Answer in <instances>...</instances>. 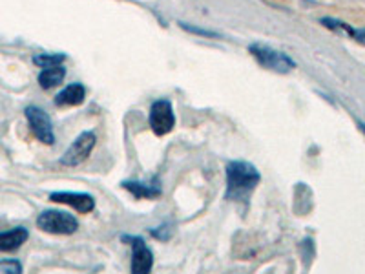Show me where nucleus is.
Listing matches in <instances>:
<instances>
[{"mask_svg":"<svg viewBox=\"0 0 365 274\" xmlns=\"http://www.w3.org/2000/svg\"><path fill=\"white\" fill-rule=\"evenodd\" d=\"M259 183V172L247 161H232L227 165V200L243 201Z\"/></svg>","mask_w":365,"mask_h":274,"instance_id":"obj_1","label":"nucleus"},{"mask_svg":"<svg viewBox=\"0 0 365 274\" xmlns=\"http://www.w3.org/2000/svg\"><path fill=\"white\" fill-rule=\"evenodd\" d=\"M37 225L50 234H73L79 228V221L63 210H44L37 218Z\"/></svg>","mask_w":365,"mask_h":274,"instance_id":"obj_2","label":"nucleus"},{"mask_svg":"<svg viewBox=\"0 0 365 274\" xmlns=\"http://www.w3.org/2000/svg\"><path fill=\"white\" fill-rule=\"evenodd\" d=\"M26 117H28V123L31 126V132L37 136L38 141H42L44 145H53L55 133L50 116L44 110L37 108V106H28L26 108Z\"/></svg>","mask_w":365,"mask_h":274,"instance_id":"obj_3","label":"nucleus"},{"mask_svg":"<svg viewBox=\"0 0 365 274\" xmlns=\"http://www.w3.org/2000/svg\"><path fill=\"white\" fill-rule=\"evenodd\" d=\"M175 125V116L170 101H155L150 108V126L158 136H165Z\"/></svg>","mask_w":365,"mask_h":274,"instance_id":"obj_4","label":"nucleus"},{"mask_svg":"<svg viewBox=\"0 0 365 274\" xmlns=\"http://www.w3.org/2000/svg\"><path fill=\"white\" fill-rule=\"evenodd\" d=\"M96 141H97L96 133L83 132L73 143H71L70 148L64 152V156L61 158V163L66 166H75V165H79V163H83L84 159L90 156L91 150H93Z\"/></svg>","mask_w":365,"mask_h":274,"instance_id":"obj_5","label":"nucleus"},{"mask_svg":"<svg viewBox=\"0 0 365 274\" xmlns=\"http://www.w3.org/2000/svg\"><path fill=\"white\" fill-rule=\"evenodd\" d=\"M250 51L257 59V63L263 64L269 70L287 73V71H291L294 68V61L292 59H289L285 54H279L276 50H269V48H263V46H252Z\"/></svg>","mask_w":365,"mask_h":274,"instance_id":"obj_6","label":"nucleus"},{"mask_svg":"<svg viewBox=\"0 0 365 274\" xmlns=\"http://www.w3.org/2000/svg\"><path fill=\"white\" fill-rule=\"evenodd\" d=\"M125 241H130V245L133 249L132 256V273L135 274H145L152 270V265H154V254L152 250L146 247L145 241L141 238H133V236H125L123 238Z\"/></svg>","mask_w":365,"mask_h":274,"instance_id":"obj_7","label":"nucleus"},{"mask_svg":"<svg viewBox=\"0 0 365 274\" xmlns=\"http://www.w3.org/2000/svg\"><path fill=\"white\" fill-rule=\"evenodd\" d=\"M50 200L55 203H64L73 207L79 212H91L96 208V200L90 194H81V192H53Z\"/></svg>","mask_w":365,"mask_h":274,"instance_id":"obj_8","label":"nucleus"},{"mask_svg":"<svg viewBox=\"0 0 365 274\" xmlns=\"http://www.w3.org/2000/svg\"><path fill=\"white\" fill-rule=\"evenodd\" d=\"M28 228L15 227L11 230H0V250L2 253H13L21 249L22 243L28 240Z\"/></svg>","mask_w":365,"mask_h":274,"instance_id":"obj_9","label":"nucleus"},{"mask_svg":"<svg viewBox=\"0 0 365 274\" xmlns=\"http://www.w3.org/2000/svg\"><path fill=\"white\" fill-rule=\"evenodd\" d=\"M84 97H86V90H84L83 84L73 83L64 88L63 91H58L57 97H55V104L57 106H77V104L83 103Z\"/></svg>","mask_w":365,"mask_h":274,"instance_id":"obj_10","label":"nucleus"},{"mask_svg":"<svg viewBox=\"0 0 365 274\" xmlns=\"http://www.w3.org/2000/svg\"><path fill=\"white\" fill-rule=\"evenodd\" d=\"M64 75H66V71H64L63 64H58V66L44 68V70L41 71V75H38V84H41L44 90H50V88H53V86H57V84L63 83Z\"/></svg>","mask_w":365,"mask_h":274,"instance_id":"obj_11","label":"nucleus"},{"mask_svg":"<svg viewBox=\"0 0 365 274\" xmlns=\"http://www.w3.org/2000/svg\"><path fill=\"white\" fill-rule=\"evenodd\" d=\"M125 188H128L135 198H155L161 194V187L158 183H137V181H126L123 183Z\"/></svg>","mask_w":365,"mask_h":274,"instance_id":"obj_12","label":"nucleus"},{"mask_svg":"<svg viewBox=\"0 0 365 274\" xmlns=\"http://www.w3.org/2000/svg\"><path fill=\"white\" fill-rule=\"evenodd\" d=\"M64 55H37L34 59V63L41 68H50V66H58L63 64Z\"/></svg>","mask_w":365,"mask_h":274,"instance_id":"obj_13","label":"nucleus"},{"mask_svg":"<svg viewBox=\"0 0 365 274\" xmlns=\"http://www.w3.org/2000/svg\"><path fill=\"white\" fill-rule=\"evenodd\" d=\"M0 270H4V273H21L22 265L17 260H8V262H0Z\"/></svg>","mask_w":365,"mask_h":274,"instance_id":"obj_14","label":"nucleus"}]
</instances>
